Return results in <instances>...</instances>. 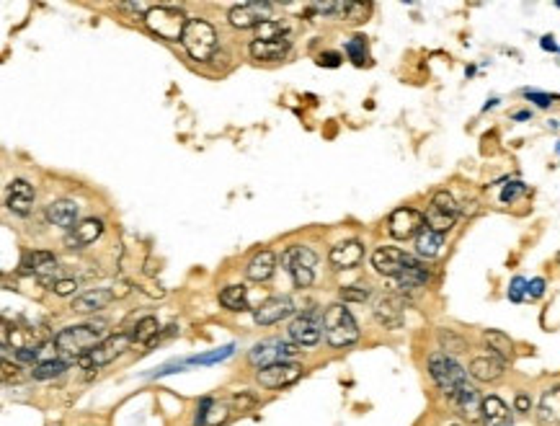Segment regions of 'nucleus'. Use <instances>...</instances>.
<instances>
[{
  "label": "nucleus",
  "instance_id": "nucleus-38",
  "mask_svg": "<svg viewBox=\"0 0 560 426\" xmlns=\"http://www.w3.org/2000/svg\"><path fill=\"white\" fill-rule=\"evenodd\" d=\"M346 52H349V57L357 65H362L365 62V57H367V41H365V36H354V39H349L346 41Z\"/></svg>",
  "mask_w": 560,
  "mask_h": 426
},
{
  "label": "nucleus",
  "instance_id": "nucleus-24",
  "mask_svg": "<svg viewBox=\"0 0 560 426\" xmlns=\"http://www.w3.org/2000/svg\"><path fill=\"white\" fill-rule=\"evenodd\" d=\"M480 416H483V424L486 426H511V411L499 395H488L483 398V408H480Z\"/></svg>",
  "mask_w": 560,
  "mask_h": 426
},
{
  "label": "nucleus",
  "instance_id": "nucleus-11",
  "mask_svg": "<svg viewBox=\"0 0 560 426\" xmlns=\"http://www.w3.org/2000/svg\"><path fill=\"white\" fill-rule=\"evenodd\" d=\"M271 11H274V6L271 3H261V0H256V3H240V6H235L230 11L228 21L230 26L240 29V31L243 29H258L266 21H274L271 19Z\"/></svg>",
  "mask_w": 560,
  "mask_h": 426
},
{
  "label": "nucleus",
  "instance_id": "nucleus-7",
  "mask_svg": "<svg viewBox=\"0 0 560 426\" xmlns=\"http://www.w3.org/2000/svg\"><path fill=\"white\" fill-rule=\"evenodd\" d=\"M297 354V344H287L282 338H269V341H261L248 352L250 365L256 367H271L279 365V362H292V357Z\"/></svg>",
  "mask_w": 560,
  "mask_h": 426
},
{
  "label": "nucleus",
  "instance_id": "nucleus-4",
  "mask_svg": "<svg viewBox=\"0 0 560 426\" xmlns=\"http://www.w3.org/2000/svg\"><path fill=\"white\" fill-rule=\"evenodd\" d=\"M181 44H183V49L189 52L191 60L207 62L217 49V31L212 29V24H207L204 19H189Z\"/></svg>",
  "mask_w": 560,
  "mask_h": 426
},
{
  "label": "nucleus",
  "instance_id": "nucleus-50",
  "mask_svg": "<svg viewBox=\"0 0 560 426\" xmlns=\"http://www.w3.org/2000/svg\"><path fill=\"white\" fill-rule=\"evenodd\" d=\"M514 119H529V111H516V114H514Z\"/></svg>",
  "mask_w": 560,
  "mask_h": 426
},
{
  "label": "nucleus",
  "instance_id": "nucleus-34",
  "mask_svg": "<svg viewBox=\"0 0 560 426\" xmlns=\"http://www.w3.org/2000/svg\"><path fill=\"white\" fill-rule=\"evenodd\" d=\"M158 338V320L153 315H145L142 320H137L135 331H132V341L137 344H150Z\"/></svg>",
  "mask_w": 560,
  "mask_h": 426
},
{
  "label": "nucleus",
  "instance_id": "nucleus-47",
  "mask_svg": "<svg viewBox=\"0 0 560 426\" xmlns=\"http://www.w3.org/2000/svg\"><path fill=\"white\" fill-rule=\"evenodd\" d=\"M21 377V372H19V365H11V362H3V380L6 382H14V380H19Z\"/></svg>",
  "mask_w": 560,
  "mask_h": 426
},
{
  "label": "nucleus",
  "instance_id": "nucleus-33",
  "mask_svg": "<svg viewBox=\"0 0 560 426\" xmlns=\"http://www.w3.org/2000/svg\"><path fill=\"white\" fill-rule=\"evenodd\" d=\"M256 39L258 41H282L287 39V24L279 19L274 21H266L261 26L256 29Z\"/></svg>",
  "mask_w": 560,
  "mask_h": 426
},
{
  "label": "nucleus",
  "instance_id": "nucleus-26",
  "mask_svg": "<svg viewBox=\"0 0 560 426\" xmlns=\"http://www.w3.org/2000/svg\"><path fill=\"white\" fill-rule=\"evenodd\" d=\"M287 52H290V39H282V41L253 39L250 41V54H253L256 60H282Z\"/></svg>",
  "mask_w": 560,
  "mask_h": 426
},
{
  "label": "nucleus",
  "instance_id": "nucleus-25",
  "mask_svg": "<svg viewBox=\"0 0 560 426\" xmlns=\"http://www.w3.org/2000/svg\"><path fill=\"white\" fill-rule=\"evenodd\" d=\"M470 377L480 380V382H493V380H499L504 375V362L499 357H493V354H486V357H475L470 362Z\"/></svg>",
  "mask_w": 560,
  "mask_h": 426
},
{
  "label": "nucleus",
  "instance_id": "nucleus-36",
  "mask_svg": "<svg viewBox=\"0 0 560 426\" xmlns=\"http://www.w3.org/2000/svg\"><path fill=\"white\" fill-rule=\"evenodd\" d=\"M439 344H442L444 354H447V352L459 354V352H465V349H467V341H465V338L459 336V333L449 331V328H442V331H439Z\"/></svg>",
  "mask_w": 560,
  "mask_h": 426
},
{
  "label": "nucleus",
  "instance_id": "nucleus-45",
  "mask_svg": "<svg viewBox=\"0 0 560 426\" xmlns=\"http://www.w3.org/2000/svg\"><path fill=\"white\" fill-rule=\"evenodd\" d=\"M526 295H529V298H542V295H545V279H532V282H526Z\"/></svg>",
  "mask_w": 560,
  "mask_h": 426
},
{
  "label": "nucleus",
  "instance_id": "nucleus-9",
  "mask_svg": "<svg viewBox=\"0 0 560 426\" xmlns=\"http://www.w3.org/2000/svg\"><path fill=\"white\" fill-rule=\"evenodd\" d=\"M305 367L297 365V362H279V365L263 367L258 370L256 380L258 385L266 387V390H282L287 385H295L300 377H302Z\"/></svg>",
  "mask_w": 560,
  "mask_h": 426
},
{
  "label": "nucleus",
  "instance_id": "nucleus-32",
  "mask_svg": "<svg viewBox=\"0 0 560 426\" xmlns=\"http://www.w3.org/2000/svg\"><path fill=\"white\" fill-rule=\"evenodd\" d=\"M424 217H426V228L434 230V233H442V235H444L447 230H452L454 220H457L454 215H447V212L437 210V207H432V204H429V212H426Z\"/></svg>",
  "mask_w": 560,
  "mask_h": 426
},
{
  "label": "nucleus",
  "instance_id": "nucleus-21",
  "mask_svg": "<svg viewBox=\"0 0 560 426\" xmlns=\"http://www.w3.org/2000/svg\"><path fill=\"white\" fill-rule=\"evenodd\" d=\"M537 421L542 426H560V385L547 387L537 403Z\"/></svg>",
  "mask_w": 560,
  "mask_h": 426
},
{
  "label": "nucleus",
  "instance_id": "nucleus-44",
  "mask_svg": "<svg viewBox=\"0 0 560 426\" xmlns=\"http://www.w3.org/2000/svg\"><path fill=\"white\" fill-rule=\"evenodd\" d=\"M524 96L529 101H534L540 108H547L553 101H558V96H550V93H540V91H524Z\"/></svg>",
  "mask_w": 560,
  "mask_h": 426
},
{
  "label": "nucleus",
  "instance_id": "nucleus-42",
  "mask_svg": "<svg viewBox=\"0 0 560 426\" xmlns=\"http://www.w3.org/2000/svg\"><path fill=\"white\" fill-rule=\"evenodd\" d=\"M367 14H370V6H365V3H349V11H346V21L357 24V21H365Z\"/></svg>",
  "mask_w": 560,
  "mask_h": 426
},
{
  "label": "nucleus",
  "instance_id": "nucleus-51",
  "mask_svg": "<svg viewBox=\"0 0 560 426\" xmlns=\"http://www.w3.org/2000/svg\"><path fill=\"white\" fill-rule=\"evenodd\" d=\"M558 261H560V253H558Z\"/></svg>",
  "mask_w": 560,
  "mask_h": 426
},
{
  "label": "nucleus",
  "instance_id": "nucleus-15",
  "mask_svg": "<svg viewBox=\"0 0 560 426\" xmlns=\"http://www.w3.org/2000/svg\"><path fill=\"white\" fill-rule=\"evenodd\" d=\"M103 233V223L98 217H88V220H81L75 225L73 230H68L65 235V245L68 248H86V245L96 243Z\"/></svg>",
  "mask_w": 560,
  "mask_h": 426
},
{
  "label": "nucleus",
  "instance_id": "nucleus-41",
  "mask_svg": "<svg viewBox=\"0 0 560 426\" xmlns=\"http://www.w3.org/2000/svg\"><path fill=\"white\" fill-rule=\"evenodd\" d=\"M524 191H526L524 183H521V181H511V183L506 186V189L501 191V202H504V204L514 202V199H516L519 194H524Z\"/></svg>",
  "mask_w": 560,
  "mask_h": 426
},
{
  "label": "nucleus",
  "instance_id": "nucleus-22",
  "mask_svg": "<svg viewBox=\"0 0 560 426\" xmlns=\"http://www.w3.org/2000/svg\"><path fill=\"white\" fill-rule=\"evenodd\" d=\"M274 271H277V256H274L271 250L263 248L248 261V266H245V277H248L250 282H269V279L274 277Z\"/></svg>",
  "mask_w": 560,
  "mask_h": 426
},
{
  "label": "nucleus",
  "instance_id": "nucleus-18",
  "mask_svg": "<svg viewBox=\"0 0 560 426\" xmlns=\"http://www.w3.org/2000/svg\"><path fill=\"white\" fill-rule=\"evenodd\" d=\"M31 204H34V186L26 178H14L8 186V210L26 217L31 212Z\"/></svg>",
  "mask_w": 560,
  "mask_h": 426
},
{
  "label": "nucleus",
  "instance_id": "nucleus-2",
  "mask_svg": "<svg viewBox=\"0 0 560 426\" xmlns=\"http://www.w3.org/2000/svg\"><path fill=\"white\" fill-rule=\"evenodd\" d=\"M323 333H325V341L333 349H346V346L357 344L359 325L354 320V315L349 313V308L336 303V305H328L323 313Z\"/></svg>",
  "mask_w": 560,
  "mask_h": 426
},
{
  "label": "nucleus",
  "instance_id": "nucleus-16",
  "mask_svg": "<svg viewBox=\"0 0 560 426\" xmlns=\"http://www.w3.org/2000/svg\"><path fill=\"white\" fill-rule=\"evenodd\" d=\"M295 310L292 308V300L290 298H269L263 300L258 308H253V320L258 325H274L279 320H284L290 313Z\"/></svg>",
  "mask_w": 560,
  "mask_h": 426
},
{
  "label": "nucleus",
  "instance_id": "nucleus-31",
  "mask_svg": "<svg viewBox=\"0 0 560 426\" xmlns=\"http://www.w3.org/2000/svg\"><path fill=\"white\" fill-rule=\"evenodd\" d=\"M442 245H444V235H442V233H434V230H429V228H424V230L416 235V250H419V256H424V258L439 256Z\"/></svg>",
  "mask_w": 560,
  "mask_h": 426
},
{
  "label": "nucleus",
  "instance_id": "nucleus-1",
  "mask_svg": "<svg viewBox=\"0 0 560 426\" xmlns=\"http://www.w3.org/2000/svg\"><path fill=\"white\" fill-rule=\"evenodd\" d=\"M106 323H83V325H68L54 336V349L60 354H68L75 362L86 354H91L96 346L103 341Z\"/></svg>",
  "mask_w": 560,
  "mask_h": 426
},
{
  "label": "nucleus",
  "instance_id": "nucleus-29",
  "mask_svg": "<svg viewBox=\"0 0 560 426\" xmlns=\"http://www.w3.org/2000/svg\"><path fill=\"white\" fill-rule=\"evenodd\" d=\"M483 341H486L488 352H491L493 357H499L501 362H509V359L514 357V341L506 336V333L486 331V333H483Z\"/></svg>",
  "mask_w": 560,
  "mask_h": 426
},
{
  "label": "nucleus",
  "instance_id": "nucleus-8",
  "mask_svg": "<svg viewBox=\"0 0 560 426\" xmlns=\"http://www.w3.org/2000/svg\"><path fill=\"white\" fill-rule=\"evenodd\" d=\"M129 341H132V338L124 336V333H116V336L103 338V341L96 346L93 352L78 359V365L88 367V370H98V367L108 365V362H114L116 357H122V354L129 349Z\"/></svg>",
  "mask_w": 560,
  "mask_h": 426
},
{
  "label": "nucleus",
  "instance_id": "nucleus-27",
  "mask_svg": "<svg viewBox=\"0 0 560 426\" xmlns=\"http://www.w3.org/2000/svg\"><path fill=\"white\" fill-rule=\"evenodd\" d=\"M452 403H454V408H457L462 416H478V411L483 408V398H480V392L475 390L473 385H465L462 390L457 392L452 398Z\"/></svg>",
  "mask_w": 560,
  "mask_h": 426
},
{
  "label": "nucleus",
  "instance_id": "nucleus-19",
  "mask_svg": "<svg viewBox=\"0 0 560 426\" xmlns=\"http://www.w3.org/2000/svg\"><path fill=\"white\" fill-rule=\"evenodd\" d=\"M362 258H365V245L359 240H341L328 253V261L333 264V269H354Z\"/></svg>",
  "mask_w": 560,
  "mask_h": 426
},
{
  "label": "nucleus",
  "instance_id": "nucleus-35",
  "mask_svg": "<svg viewBox=\"0 0 560 426\" xmlns=\"http://www.w3.org/2000/svg\"><path fill=\"white\" fill-rule=\"evenodd\" d=\"M68 370V362H62V359H49V362H39V365L31 367V377L34 380H49V377H57Z\"/></svg>",
  "mask_w": 560,
  "mask_h": 426
},
{
  "label": "nucleus",
  "instance_id": "nucleus-49",
  "mask_svg": "<svg viewBox=\"0 0 560 426\" xmlns=\"http://www.w3.org/2000/svg\"><path fill=\"white\" fill-rule=\"evenodd\" d=\"M542 49H550V52H553V49H558V47H555L553 36H542Z\"/></svg>",
  "mask_w": 560,
  "mask_h": 426
},
{
  "label": "nucleus",
  "instance_id": "nucleus-23",
  "mask_svg": "<svg viewBox=\"0 0 560 426\" xmlns=\"http://www.w3.org/2000/svg\"><path fill=\"white\" fill-rule=\"evenodd\" d=\"M116 295L111 290H103V287H96V290H88L83 295L73 300V310L75 313H96V310H103L111 305Z\"/></svg>",
  "mask_w": 560,
  "mask_h": 426
},
{
  "label": "nucleus",
  "instance_id": "nucleus-12",
  "mask_svg": "<svg viewBox=\"0 0 560 426\" xmlns=\"http://www.w3.org/2000/svg\"><path fill=\"white\" fill-rule=\"evenodd\" d=\"M424 228H426V217L419 210H413V207H400L387 220V230H390L392 238H398V240H408V238L419 235Z\"/></svg>",
  "mask_w": 560,
  "mask_h": 426
},
{
  "label": "nucleus",
  "instance_id": "nucleus-14",
  "mask_svg": "<svg viewBox=\"0 0 560 426\" xmlns=\"http://www.w3.org/2000/svg\"><path fill=\"white\" fill-rule=\"evenodd\" d=\"M21 266L26 271H31V274H36L44 284L60 282V279H57L60 266H57V258H54L49 250H29V253H24V258H21Z\"/></svg>",
  "mask_w": 560,
  "mask_h": 426
},
{
  "label": "nucleus",
  "instance_id": "nucleus-52",
  "mask_svg": "<svg viewBox=\"0 0 560 426\" xmlns=\"http://www.w3.org/2000/svg\"><path fill=\"white\" fill-rule=\"evenodd\" d=\"M452 426H457V424H452Z\"/></svg>",
  "mask_w": 560,
  "mask_h": 426
},
{
  "label": "nucleus",
  "instance_id": "nucleus-30",
  "mask_svg": "<svg viewBox=\"0 0 560 426\" xmlns=\"http://www.w3.org/2000/svg\"><path fill=\"white\" fill-rule=\"evenodd\" d=\"M220 303H223V308H228V310H233V313L250 310L248 295H245L243 284H230V287H225V290L220 292Z\"/></svg>",
  "mask_w": 560,
  "mask_h": 426
},
{
  "label": "nucleus",
  "instance_id": "nucleus-5",
  "mask_svg": "<svg viewBox=\"0 0 560 426\" xmlns=\"http://www.w3.org/2000/svg\"><path fill=\"white\" fill-rule=\"evenodd\" d=\"M145 24L156 36L166 41H181L183 31H186V24L189 19L178 11V8L170 6H156L150 14H145Z\"/></svg>",
  "mask_w": 560,
  "mask_h": 426
},
{
  "label": "nucleus",
  "instance_id": "nucleus-48",
  "mask_svg": "<svg viewBox=\"0 0 560 426\" xmlns=\"http://www.w3.org/2000/svg\"><path fill=\"white\" fill-rule=\"evenodd\" d=\"M529 408H532V400H529V395H524V392H521V395H516V400H514V411L526 413Z\"/></svg>",
  "mask_w": 560,
  "mask_h": 426
},
{
  "label": "nucleus",
  "instance_id": "nucleus-6",
  "mask_svg": "<svg viewBox=\"0 0 560 426\" xmlns=\"http://www.w3.org/2000/svg\"><path fill=\"white\" fill-rule=\"evenodd\" d=\"M317 256L307 245H290L282 253V266L292 274V282L297 287H310L315 279Z\"/></svg>",
  "mask_w": 560,
  "mask_h": 426
},
{
  "label": "nucleus",
  "instance_id": "nucleus-28",
  "mask_svg": "<svg viewBox=\"0 0 560 426\" xmlns=\"http://www.w3.org/2000/svg\"><path fill=\"white\" fill-rule=\"evenodd\" d=\"M429 282V269L424 264H413L395 277V287L403 292H411V290H421L424 284Z\"/></svg>",
  "mask_w": 560,
  "mask_h": 426
},
{
  "label": "nucleus",
  "instance_id": "nucleus-20",
  "mask_svg": "<svg viewBox=\"0 0 560 426\" xmlns=\"http://www.w3.org/2000/svg\"><path fill=\"white\" fill-rule=\"evenodd\" d=\"M47 220L49 225H57V228H65V230H73L78 225V204L73 199H54L47 207Z\"/></svg>",
  "mask_w": 560,
  "mask_h": 426
},
{
  "label": "nucleus",
  "instance_id": "nucleus-17",
  "mask_svg": "<svg viewBox=\"0 0 560 426\" xmlns=\"http://www.w3.org/2000/svg\"><path fill=\"white\" fill-rule=\"evenodd\" d=\"M403 308L405 300L398 295H382V298L375 303V318L385 328H400L403 325Z\"/></svg>",
  "mask_w": 560,
  "mask_h": 426
},
{
  "label": "nucleus",
  "instance_id": "nucleus-37",
  "mask_svg": "<svg viewBox=\"0 0 560 426\" xmlns=\"http://www.w3.org/2000/svg\"><path fill=\"white\" fill-rule=\"evenodd\" d=\"M432 207H437V210L447 212V215H454V217H457V212H459V204L454 202V196L449 194V191H437L432 199Z\"/></svg>",
  "mask_w": 560,
  "mask_h": 426
},
{
  "label": "nucleus",
  "instance_id": "nucleus-46",
  "mask_svg": "<svg viewBox=\"0 0 560 426\" xmlns=\"http://www.w3.org/2000/svg\"><path fill=\"white\" fill-rule=\"evenodd\" d=\"M317 65H323V68H338L341 65V54L338 52H323L317 57Z\"/></svg>",
  "mask_w": 560,
  "mask_h": 426
},
{
  "label": "nucleus",
  "instance_id": "nucleus-13",
  "mask_svg": "<svg viewBox=\"0 0 560 426\" xmlns=\"http://www.w3.org/2000/svg\"><path fill=\"white\" fill-rule=\"evenodd\" d=\"M287 331L297 346H315L320 341V333H323V313H305V315L292 320Z\"/></svg>",
  "mask_w": 560,
  "mask_h": 426
},
{
  "label": "nucleus",
  "instance_id": "nucleus-43",
  "mask_svg": "<svg viewBox=\"0 0 560 426\" xmlns=\"http://www.w3.org/2000/svg\"><path fill=\"white\" fill-rule=\"evenodd\" d=\"M49 290H52L54 295L65 298V295H73V292L78 290V282H75V279H60V282H54Z\"/></svg>",
  "mask_w": 560,
  "mask_h": 426
},
{
  "label": "nucleus",
  "instance_id": "nucleus-40",
  "mask_svg": "<svg viewBox=\"0 0 560 426\" xmlns=\"http://www.w3.org/2000/svg\"><path fill=\"white\" fill-rule=\"evenodd\" d=\"M526 295V282L521 277H514L511 284H509V300L511 303H521Z\"/></svg>",
  "mask_w": 560,
  "mask_h": 426
},
{
  "label": "nucleus",
  "instance_id": "nucleus-10",
  "mask_svg": "<svg viewBox=\"0 0 560 426\" xmlns=\"http://www.w3.org/2000/svg\"><path fill=\"white\" fill-rule=\"evenodd\" d=\"M419 264L413 256H408L405 250L400 248H390V245H382V248H377L375 253H372V266H375V271L377 274H382V277H398V274H403L408 266Z\"/></svg>",
  "mask_w": 560,
  "mask_h": 426
},
{
  "label": "nucleus",
  "instance_id": "nucleus-3",
  "mask_svg": "<svg viewBox=\"0 0 560 426\" xmlns=\"http://www.w3.org/2000/svg\"><path fill=\"white\" fill-rule=\"evenodd\" d=\"M429 375H432V380L437 382V387L444 392L449 400H452L465 385H470V382H467L465 370H462V367H459L457 362L444 352H437V354L429 357Z\"/></svg>",
  "mask_w": 560,
  "mask_h": 426
},
{
  "label": "nucleus",
  "instance_id": "nucleus-39",
  "mask_svg": "<svg viewBox=\"0 0 560 426\" xmlns=\"http://www.w3.org/2000/svg\"><path fill=\"white\" fill-rule=\"evenodd\" d=\"M341 300L344 303H365V300H370V290L362 284H351V287L341 290Z\"/></svg>",
  "mask_w": 560,
  "mask_h": 426
}]
</instances>
